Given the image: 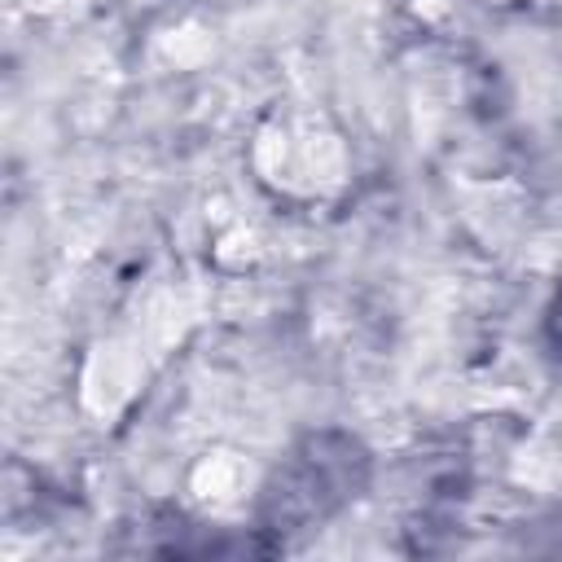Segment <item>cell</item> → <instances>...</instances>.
I'll list each match as a JSON object with an SVG mask.
<instances>
[{"mask_svg":"<svg viewBox=\"0 0 562 562\" xmlns=\"http://www.w3.org/2000/svg\"><path fill=\"white\" fill-rule=\"evenodd\" d=\"M369 483V452L347 430H316L294 443V452L272 470L259 496L263 531H303L325 522Z\"/></svg>","mask_w":562,"mask_h":562,"instance_id":"cell-1","label":"cell"},{"mask_svg":"<svg viewBox=\"0 0 562 562\" xmlns=\"http://www.w3.org/2000/svg\"><path fill=\"white\" fill-rule=\"evenodd\" d=\"M544 334H549V342L562 351V290H558V299H553V307H549V316H544Z\"/></svg>","mask_w":562,"mask_h":562,"instance_id":"cell-2","label":"cell"}]
</instances>
